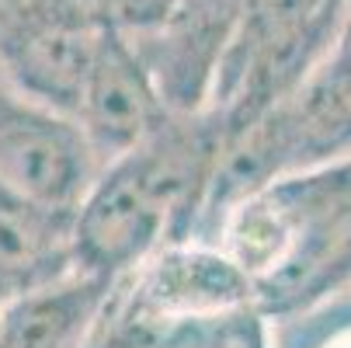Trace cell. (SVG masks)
Wrapping results in <instances>:
<instances>
[{"label": "cell", "mask_w": 351, "mask_h": 348, "mask_svg": "<svg viewBox=\"0 0 351 348\" xmlns=\"http://www.w3.org/2000/svg\"><path fill=\"white\" fill-rule=\"evenodd\" d=\"M223 150L206 112H171L139 146L101 164L70 216L77 272L115 279L157 244L191 237Z\"/></svg>", "instance_id": "6da1fadb"}, {"label": "cell", "mask_w": 351, "mask_h": 348, "mask_svg": "<svg viewBox=\"0 0 351 348\" xmlns=\"http://www.w3.org/2000/svg\"><path fill=\"white\" fill-rule=\"evenodd\" d=\"M344 154H351V0L324 63L292 97L223 150L195 237L209 240L219 213L258 185Z\"/></svg>", "instance_id": "7a4b0ae2"}, {"label": "cell", "mask_w": 351, "mask_h": 348, "mask_svg": "<svg viewBox=\"0 0 351 348\" xmlns=\"http://www.w3.org/2000/svg\"><path fill=\"white\" fill-rule=\"evenodd\" d=\"M348 0H250L216 63L206 112L226 146L292 97L324 63Z\"/></svg>", "instance_id": "3957f363"}, {"label": "cell", "mask_w": 351, "mask_h": 348, "mask_svg": "<svg viewBox=\"0 0 351 348\" xmlns=\"http://www.w3.org/2000/svg\"><path fill=\"white\" fill-rule=\"evenodd\" d=\"M97 174L80 129L0 77V181L28 202L73 216Z\"/></svg>", "instance_id": "277c9868"}, {"label": "cell", "mask_w": 351, "mask_h": 348, "mask_svg": "<svg viewBox=\"0 0 351 348\" xmlns=\"http://www.w3.org/2000/svg\"><path fill=\"white\" fill-rule=\"evenodd\" d=\"M171 112L174 108L164 102L132 35L122 28H105L70 115L97 167L139 146Z\"/></svg>", "instance_id": "5b68a950"}, {"label": "cell", "mask_w": 351, "mask_h": 348, "mask_svg": "<svg viewBox=\"0 0 351 348\" xmlns=\"http://www.w3.org/2000/svg\"><path fill=\"white\" fill-rule=\"evenodd\" d=\"M73 272L70 216L42 209L0 181V307Z\"/></svg>", "instance_id": "8992f818"}, {"label": "cell", "mask_w": 351, "mask_h": 348, "mask_svg": "<svg viewBox=\"0 0 351 348\" xmlns=\"http://www.w3.org/2000/svg\"><path fill=\"white\" fill-rule=\"evenodd\" d=\"M112 279L73 272L0 307V348H80Z\"/></svg>", "instance_id": "52a82bcc"}, {"label": "cell", "mask_w": 351, "mask_h": 348, "mask_svg": "<svg viewBox=\"0 0 351 348\" xmlns=\"http://www.w3.org/2000/svg\"><path fill=\"white\" fill-rule=\"evenodd\" d=\"M344 296H351V223L334 240V247L324 255V262L317 265V272L306 282L303 296H299L292 317H310V314H320L327 307H337Z\"/></svg>", "instance_id": "ba28073f"}, {"label": "cell", "mask_w": 351, "mask_h": 348, "mask_svg": "<svg viewBox=\"0 0 351 348\" xmlns=\"http://www.w3.org/2000/svg\"><path fill=\"white\" fill-rule=\"evenodd\" d=\"M271 324L275 321L258 303H243L237 310L209 317L206 338H209V348H275Z\"/></svg>", "instance_id": "9c48e42d"}, {"label": "cell", "mask_w": 351, "mask_h": 348, "mask_svg": "<svg viewBox=\"0 0 351 348\" xmlns=\"http://www.w3.org/2000/svg\"><path fill=\"white\" fill-rule=\"evenodd\" d=\"M206 324H209V321H188V324L164 327V331H157L154 338H146L139 348H209Z\"/></svg>", "instance_id": "30bf717a"}, {"label": "cell", "mask_w": 351, "mask_h": 348, "mask_svg": "<svg viewBox=\"0 0 351 348\" xmlns=\"http://www.w3.org/2000/svg\"><path fill=\"white\" fill-rule=\"evenodd\" d=\"M317 348H351V321L334 324V327L317 341Z\"/></svg>", "instance_id": "8fae6325"}]
</instances>
